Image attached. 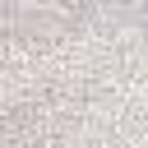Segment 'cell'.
Returning a JSON list of instances; mask_svg holds the SVG:
<instances>
[{
	"mask_svg": "<svg viewBox=\"0 0 148 148\" xmlns=\"http://www.w3.org/2000/svg\"><path fill=\"white\" fill-rule=\"evenodd\" d=\"M143 18H148V5H143Z\"/></svg>",
	"mask_w": 148,
	"mask_h": 148,
	"instance_id": "6da1fadb",
	"label": "cell"
},
{
	"mask_svg": "<svg viewBox=\"0 0 148 148\" xmlns=\"http://www.w3.org/2000/svg\"><path fill=\"white\" fill-rule=\"evenodd\" d=\"M18 5H23V0H18Z\"/></svg>",
	"mask_w": 148,
	"mask_h": 148,
	"instance_id": "7a4b0ae2",
	"label": "cell"
}]
</instances>
